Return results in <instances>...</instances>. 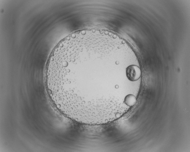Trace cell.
Masks as SVG:
<instances>
[{
	"mask_svg": "<svg viewBox=\"0 0 190 152\" xmlns=\"http://www.w3.org/2000/svg\"><path fill=\"white\" fill-rule=\"evenodd\" d=\"M126 76L127 79L131 81H135L140 77L141 71L137 65L132 64L128 66L126 68Z\"/></svg>",
	"mask_w": 190,
	"mask_h": 152,
	"instance_id": "2",
	"label": "cell"
},
{
	"mask_svg": "<svg viewBox=\"0 0 190 152\" xmlns=\"http://www.w3.org/2000/svg\"><path fill=\"white\" fill-rule=\"evenodd\" d=\"M125 104L128 107L133 106L136 101V98L135 95L130 94L127 95L124 98Z\"/></svg>",
	"mask_w": 190,
	"mask_h": 152,
	"instance_id": "3",
	"label": "cell"
},
{
	"mask_svg": "<svg viewBox=\"0 0 190 152\" xmlns=\"http://www.w3.org/2000/svg\"><path fill=\"white\" fill-rule=\"evenodd\" d=\"M121 58L97 46H75L54 53L49 59L47 85L50 97L72 110H104L121 97Z\"/></svg>",
	"mask_w": 190,
	"mask_h": 152,
	"instance_id": "1",
	"label": "cell"
}]
</instances>
